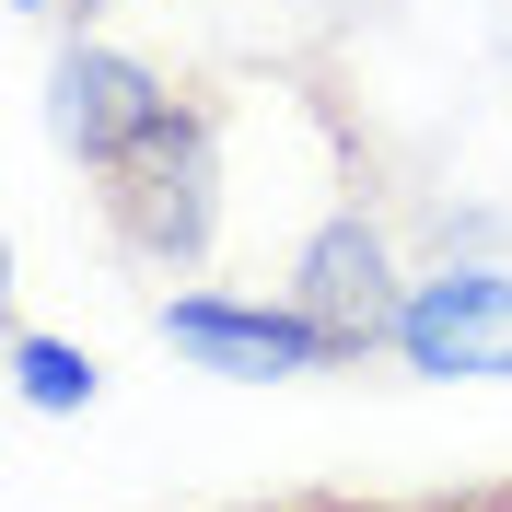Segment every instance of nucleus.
Returning <instances> with one entry per match:
<instances>
[{
    "instance_id": "obj_3",
    "label": "nucleus",
    "mask_w": 512,
    "mask_h": 512,
    "mask_svg": "<svg viewBox=\"0 0 512 512\" xmlns=\"http://www.w3.org/2000/svg\"><path fill=\"white\" fill-rule=\"evenodd\" d=\"M384 350L408 373H431V384H512V268H489V256L419 268Z\"/></svg>"
},
{
    "instance_id": "obj_7",
    "label": "nucleus",
    "mask_w": 512,
    "mask_h": 512,
    "mask_svg": "<svg viewBox=\"0 0 512 512\" xmlns=\"http://www.w3.org/2000/svg\"><path fill=\"white\" fill-rule=\"evenodd\" d=\"M408 512H512V489H478V501H408Z\"/></svg>"
},
{
    "instance_id": "obj_2",
    "label": "nucleus",
    "mask_w": 512,
    "mask_h": 512,
    "mask_svg": "<svg viewBox=\"0 0 512 512\" xmlns=\"http://www.w3.org/2000/svg\"><path fill=\"white\" fill-rule=\"evenodd\" d=\"M152 326H163L175 361H198V373H222V384H291V373L350 361L291 291H175Z\"/></svg>"
},
{
    "instance_id": "obj_1",
    "label": "nucleus",
    "mask_w": 512,
    "mask_h": 512,
    "mask_svg": "<svg viewBox=\"0 0 512 512\" xmlns=\"http://www.w3.org/2000/svg\"><path fill=\"white\" fill-rule=\"evenodd\" d=\"M105 222L152 256V268H198L210 233H222V117H210V105H175V117L105 175Z\"/></svg>"
},
{
    "instance_id": "obj_6",
    "label": "nucleus",
    "mask_w": 512,
    "mask_h": 512,
    "mask_svg": "<svg viewBox=\"0 0 512 512\" xmlns=\"http://www.w3.org/2000/svg\"><path fill=\"white\" fill-rule=\"evenodd\" d=\"M12 396H24V408H47V419H82V408L105 396V361L82 350V338L24 326V338H12Z\"/></svg>"
},
{
    "instance_id": "obj_8",
    "label": "nucleus",
    "mask_w": 512,
    "mask_h": 512,
    "mask_svg": "<svg viewBox=\"0 0 512 512\" xmlns=\"http://www.w3.org/2000/svg\"><path fill=\"white\" fill-rule=\"evenodd\" d=\"M12 12H59V0H12Z\"/></svg>"
},
{
    "instance_id": "obj_4",
    "label": "nucleus",
    "mask_w": 512,
    "mask_h": 512,
    "mask_svg": "<svg viewBox=\"0 0 512 512\" xmlns=\"http://www.w3.org/2000/svg\"><path fill=\"white\" fill-rule=\"evenodd\" d=\"M175 82H163L152 59H128V47H105V35H70L59 47V70H47V128H59V152L82 163V175H117L140 140H152L163 117H175Z\"/></svg>"
},
{
    "instance_id": "obj_5",
    "label": "nucleus",
    "mask_w": 512,
    "mask_h": 512,
    "mask_svg": "<svg viewBox=\"0 0 512 512\" xmlns=\"http://www.w3.org/2000/svg\"><path fill=\"white\" fill-rule=\"evenodd\" d=\"M291 303H303V315L326 326V338H338V350H384V338H396V303H408V268H396V233L373 222V210H326L315 233H303V245H291Z\"/></svg>"
}]
</instances>
